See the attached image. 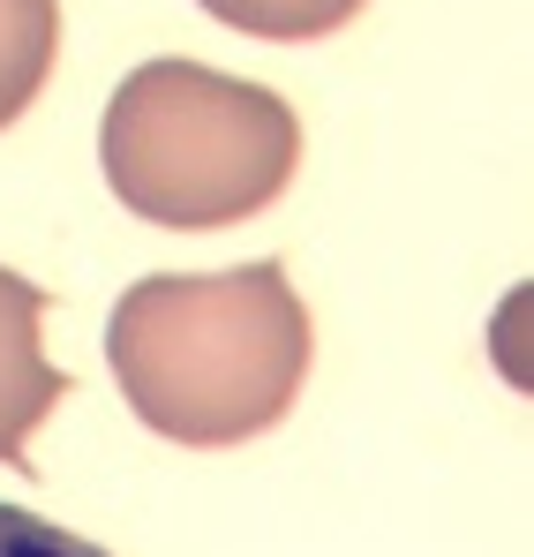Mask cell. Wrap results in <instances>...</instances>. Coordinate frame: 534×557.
Instances as JSON below:
<instances>
[{
    "mask_svg": "<svg viewBox=\"0 0 534 557\" xmlns=\"http://www.w3.org/2000/svg\"><path fill=\"white\" fill-rule=\"evenodd\" d=\"M38 324H46V294L0 264V467L15 474H30V430L69 399V376L46 362Z\"/></svg>",
    "mask_w": 534,
    "mask_h": 557,
    "instance_id": "obj_3",
    "label": "cell"
},
{
    "mask_svg": "<svg viewBox=\"0 0 534 557\" xmlns=\"http://www.w3.org/2000/svg\"><path fill=\"white\" fill-rule=\"evenodd\" d=\"M105 188L151 226H234L286 196L301 166V121L264 84L203 61H144L98 121Z\"/></svg>",
    "mask_w": 534,
    "mask_h": 557,
    "instance_id": "obj_2",
    "label": "cell"
},
{
    "mask_svg": "<svg viewBox=\"0 0 534 557\" xmlns=\"http://www.w3.org/2000/svg\"><path fill=\"white\" fill-rule=\"evenodd\" d=\"M309 347V309L278 264L136 278L105 324V362L136 422L196 453L249 445L286 422Z\"/></svg>",
    "mask_w": 534,
    "mask_h": 557,
    "instance_id": "obj_1",
    "label": "cell"
},
{
    "mask_svg": "<svg viewBox=\"0 0 534 557\" xmlns=\"http://www.w3.org/2000/svg\"><path fill=\"white\" fill-rule=\"evenodd\" d=\"M0 557H105V543L69 535V528H53L23 505H0Z\"/></svg>",
    "mask_w": 534,
    "mask_h": 557,
    "instance_id": "obj_6",
    "label": "cell"
},
{
    "mask_svg": "<svg viewBox=\"0 0 534 557\" xmlns=\"http://www.w3.org/2000/svg\"><path fill=\"white\" fill-rule=\"evenodd\" d=\"M61 53V0H0V128L30 113Z\"/></svg>",
    "mask_w": 534,
    "mask_h": 557,
    "instance_id": "obj_4",
    "label": "cell"
},
{
    "mask_svg": "<svg viewBox=\"0 0 534 557\" xmlns=\"http://www.w3.org/2000/svg\"><path fill=\"white\" fill-rule=\"evenodd\" d=\"M203 15L249 30V38H278V46H301V38H332L361 15V0H196Z\"/></svg>",
    "mask_w": 534,
    "mask_h": 557,
    "instance_id": "obj_5",
    "label": "cell"
}]
</instances>
